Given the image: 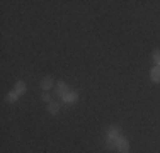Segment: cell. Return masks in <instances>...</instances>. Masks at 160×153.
Listing matches in <instances>:
<instances>
[{"label":"cell","mask_w":160,"mask_h":153,"mask_svg":"<svg viewBox=\"0 0 160 153\" xmlns=\"http://www.w3.org/2000/svg\"><path fill=\"white\" fill-rule=\"evenodd\" d=\"M114 141H116V150L119 153H128L129 151V141L123 135L118 138V140H114Z\"/></svg>","instance_id":"1"},{"label":"cell","mask_w":160,"mask_h":153,"mask_svg":"<svg viewBox=\"0 0 160 153\" xmlns=\"http://www.w3.org/2000/svg\"><path fill=\"white\" fill-rule=\"evenodd\" d=\"M121 136V128L119 126H109L108 131H106V138L109 140H118Z\"/></svg>","instance_id":"2"},{"label":"cell","mask_w":160,"mask_h":153,"mask_svg":"<svg viewBox=\"0 0 160 153\" xmlns=\"http://www.w3.org/2000/svg\"><path fill=\"white\" fill-rule=\"evenodd\" d=\"M39 85L44 92H48V90H51L53 85H55V80H53V76H44V78H41Z\"/></svg>","instance_id":"3"},{"label":"cell","mask_w":160,"mask_h":153,"mask_svg":"<svg viewBox=\"0 0 160 153\" xmlns=\"http://www.w3.org/2000/svg\"><path fill=\"white\" fill-rule=\"evenodd\" d=\"M68 92H70V90H68V85H67L65 82H58V83H56L55 94L58 95V97H65V95H67Z\"/></svg>","instance_id":"4"},{"label":"cell","mask_w":160,"mask_h":153,"mask_svg":"<svg viewBox=\"0 0 160 153\" xmlns=\"http://www.w3.org/2000/svg\"><path fill=\"white\" fill-rule=\"evenodd\" d=\"M62 99H63L65 104H73V102L78 99V94H77V92H73V90H70V92H68L65 97H62Z\"/></svg>","instance_id":"5"},{"label":"cell","mask_w":160,"mask_h":153,"mask_svg":"<svg viewBox=\"0 0 160 153\" xmlns=\"http://www.w3.org/2000/svg\"><path fill=\"white\" fill-rule=\"evenodd\" d=\"M150 78H152V82L160 83V67H153V68H152V72H150Z\"/></svg>","instance_id":"6"},{"label":"cell","mask_w":160,"mask_h":153,"mask_svg":"<svg viewBox=\"0 0 160 153\" xmlns=\"http://www.w3.org/2000/svg\"><path fill=\"white\" fill-rule=\"evenodd\" d=\"M26 90H28L26 83L22 82V80H19V82L16 83V87H14V92H16L17 95H22V94H26Z\"/></svg>","instance_id":"7"},{"label":"cell","mask_w":160,"mask_h":153,"mask_svg":"<svg viewBox=\"0 0 160 153\" xmlns=\"http://www.w3.org/2000/svg\"><path fill=\"white\" fill-rule=\"evenodd\" d=\"M48 112L51 114V116H56V114L60 112V104L58 102H49L48 104Z\"/></svg>","instance_id":"8"},{"label":"cell","mask_w":160,"mask_h":153,"mask_svg":"<svg viewBox=\"0 0 160 153\" xmlns=\"http://www.w3.org/2000/svg\"><path fill=\"white\" fill-rule=\"evenodd\" d=\"M152 60H153L155 67H160V48L153 49V53H152Z\"/></svg>","instance_id":"9"},{"label":"cell","mask_w":160,"mask_h":153,"mask_svg":"<svg viewBox=\"0 0 160 153\" xmlns=\"http://www.w3.org/2000/svg\"><path fill=\"white\" fill-rule=\"evenodd\" d=\"M17 97H19V95H17V94H16V92H14V90H12V92H9V94H7V97H5V101H7V102H9V104H14V102H16V101H17Z\"/></svg>","instance_id":"10"},{"label":"cell","mask_w":160,"mask_h":153,"mask_svg":"<svg viewBox=\"0 0 160 153\" xmlns=\"http://www.w3.org/2000/svg\"><path fill=\"white\" fill-rule=\"evenodd\" d=\"M104 145H106V148H108V150H116V141H114V140H109V138H106Z\"/></svg>","instance_id":"11"},{"label":"cell","mask_w":160,"mask_h":153,"mask_svg":"<svg viewBox=\"0 0 160 153\" xmlns=\"http://www.w3.org/2000/svg\"><path fill=\"white\" fill-rule=\"evenodd\" d=\"M41 99H43V101L46 102V104H49V102H51V95H49L48 92H44V94H43V97H41Z\"/></svg>","instance_id":"12"}]
</instances>
